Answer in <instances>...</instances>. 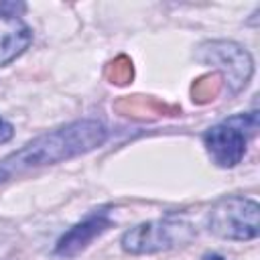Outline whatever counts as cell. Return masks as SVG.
I'll use <instances>...</instances> for the list:
<instances>
[{
	"mask_svg": "<svg viewBox=\"0 0 260 260\" xmlns=\"http://www.w3.org/2000/svg\"><path fill=\"white\" fill-rule=\"evenodd\" d=\"M106 138H108V130L102 122L77 120L32 138L22 148L6 156L2 167L10 173V171H24L43 165H55L102 146Z\"/></svg>",
	"mask_w": 260,
	"mask_h": 260,
	"instance_id": "obj_1",
	"label": "cell"
},
{
	"mask_svg": "<svg viewBox=\"0 0 260 260\" xmlns=\"http://www.w3.org/2000/svg\"><path fill=\"white\" fill-rule=\"evenodd\" d=\"M256 130H258L256 112L236 114L207 128L203 132V146L209 158L217 167L230 169L244 158L248 140L256 134Z\"/></svg>",
	"mask_w": 260,
	"mask_h": 260,
	"instance_id": "obj_2",
	"label": "cell"
},
{
	"mask_svg": "<svg viewBox=\"0 0 260 260\" xmlns=\"http://www.w3.org/2000/svg\"><path fill=\"white\" fill-rule=\"evenodd\" d=\"M195 234L197 232L189 221L169 215L162 219H152L130 228L122 236L120 244L122 250L128 254H154L183 246L191 242Z\"/></svg>",
	"mask_w": 260,
	"mask_h": 260,
	"instance_id": "obj_3",
	"label": "cell"
},
{
	"mask_svg": "<svg viewBox=\"0 0 260 260\" xmlns=\"http://www.w3.org/2000/svg\"><path fill=\"white\" fill-rule=\"evenodd\" d=\"M258 213L260 207L254 199L242 195H228L211 205L207 225L211 234L223 240H254L260 232Z\"/></svg>",
	"mask_w": 260,
	"mask_h": 260,
	"instance_id": "obj_4",
	"label": "cell"
},
{
	"mask_svg": "<svg viewBox=\"0 0 260 260\" xmlns=\"http://www.w3.org/2000/svg\"><path fill=\"white\" fill-rule=\"evenodd\" d=\"M195 59L213 67L232 93L242 91L254 73L252 55L234 41H205L197 47Z\"/></svg>",
	"mask_w": 260,
	"mask_h": 260,
	"instance_id": "obj_5",
	"label": "cell"
},
{
	"mask_svg": "<svg viewBox=\"0 0 260 260\" xmlns=\"http://www.w3.org/2000/svg\"><path fill=\"white\" fill-rule=\"evenodd\" d=\"M108 228H112V217L110 211L106 209H98L93 213H89L85 219H81L79 223L71 225L59 240L55 246V254L63 256V258H71L79 252H83L98 236H102Z\"/></svg>",
	"mask_w": 260,
	"mask_h": 260,
	"instance_id": "obj_6",
	"label": "cell"
},
{
	"mask_svg": "<svg viewBox=\"0 0 260 260\" xmlns=\"http://www.w3.org/2000/svg\"><path fill=\"white\" fill-rule=\"evenodd\" d=\"M32 41L28 24L16 14L0 10V67L20 57Z\"/></svg>",
	"mask_w": 260,
	"mask_h": 260,
	"instance_id": "obj_7",
	"label": "cell"
},
{
	"mask_svg": "<svg viewBox=\"0 0 260 260\" xmlns=\"http://www.w3.org/2000/svg\"><path fill=\"white\" fill-rule=\"evenodd\" d=\"M221 87H223L221 77H219L215 71H211V73H207V75H201V77L193 83L191 95H193V100H195L197 104H207V102H211V100H215V98L219 95Z\"/></svg>",
	"mask_w": 260,
	"mask_h": 260,
	"instance_id": "obj_8",
	"label": "cell"
},
{
	"mask_svg": "<svg viewBox=\"0 0 260 260\" xmlns=\"http://www.w3.org/2000/svg\"><path fill=\"white\" fill-rule=\"evenodd\" d=\"M132 75H134V67H132V61L126 55H118L116 59H112L106 65V77L116 85L128 83L132 79Z\"/></svg>",
	"mask_w": 260,
	"mask_h": 260,
	"instance_id": "obj_9",
	"label": "cell"
},
{
	"mask_svg": "<svg viewBox=\"0 0 260 260\" xmlns=\"http://www.w3.org/2000/svg\"><path fill=\"white\" fill-rule=\"evenodd\" d=\"M12 134H14V128H12V124H10V122H6V120L0 116V144L8 142V140L12 138Z\"/></svg>",
	"mask_w": 260,
	"mask_h": 260,
	"instance_id": "obj_10",
	"label": "cell"
},
{
	"mask_svg": "<svg viewBox=\"0 0 260 260\" xmlns=\"http://www.w3.org/2000/svg\"><path fill=\"white\" fill-rule=\"evenodd\" d=\"M203 260H225L223 256H219V254H205L203 256Z\"/></svg>",
	"mask_w": 260,
	"mask_h": 260,
	"instance_id": "obj_11",
	"label": "cell"
},
{
	"mask_svg": "<svg viewBox=\"0 0 260 260\" xmlns=\"http://www.w3.org/2000/svg\"><path fill=\"white\" fill-rule=\"evenodd\" d=\"M8 175H10V173L0 165V183H2V181H6V179H8Z\"/></svg>",
	"mask_w": 260,
	"mask_h": 260,
	"instance_id": "obj_12",
	"label": "cell"
}]
</instances>
